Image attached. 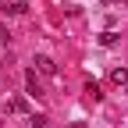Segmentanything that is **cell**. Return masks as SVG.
Wrapping results in <instances>:
<instances>
[{
  "instance_id": "cell-1",
  "label": "cell",
  "mask_w": 128,
  "mask_h": 128,
  "mask_svg": "<svg viewBox=\"0 0 128 128\" xmlns=\"http://www.w3.org/2000/svg\"><path fill=\"white\" fill-rule=\"evenodd\" d=\"M32 64H36V68H39L43 75H57V64H54L50 57H46V54H39V57H36V60H32Z\"/></svg>"
},
{
  "instance_id": "cell-2",
  "label": "cell",
  "mask_w": 128,
  "mask_h": 128,
  "mask_svg": "<svg viewBox=\"0 0 128 128\" xmlns=\"http://www.w3.org/2000/svg\"><path fill=\"white\" fill-rule=\"evenodd\" d=\"M25 86H28V96H43V86H39V78H36V71H25Z\"/></svg>"
},
{
  "instance_id": "cell-3",
  "label": "cell",
  "mask_w": 128,
  "mask_h": 128,
  "mask_svg": "<svg viewBox=\"0 0 128 128\" xmlns=\"http://www.w3.org/2000/svg\"><path fill=\"white\" fill-rule=\"evenodd\" d=\"M110 82L114 86H128V68H114L110 71Z\"/></svg>"
},
{
  "instance_id": "cell-4",
  "label": "cell",
  "mask_w": 128,
  "mask_h": 128,
  "mask_svg": "<svg viewBox=\"0 0 128 128\" xmlns=\"http://www.w3.org/2000/svg\"><path fill=\"white\" fill-rule=\"evenodd\" d=\"M11 110H14V114H25V110H28V103L22 100V96H14V100H11Z\"/></svg>"
},
{
  "instance_id": "cell-5",
  "label": "cell",
  "mask_w": 128,
  "mask_h": 128,
  "mask_svg": "<svg viewBox=\"0 0 128 128\" xmlns=\"http://www.w3.org/2000/svg\"><path fill=\"white\" fill-rule=\"evenodd\" d=\"M100 43H103V46H114V43H118V32H114V28H107L103 36H100Z\"/></svg>"
},
{
  "instance_id": "cell-6",
  "label": "cell",
  "mask_w": 128,
  "mask_h": 128,
  "mask_svg": "<svg viewBox=\"0 0 128 128\" xmlns=\"http://www.w3.org/2000/svg\"><path fill=\"white\" fill-rule=\"evenodd\" d=\"M28 124H32V128H46V118H43V114H32Z\"/></svg>"
},
{
  "instance_id": "cell-7",
  "label": "cell",
  "mask_w": 128,
  "mask_h": 128,
  "mask_svg": "<svg viewBox=\"0 0 128 128\" xmlns=\"http://www.w3.org/2000/svg\"><path fill=\"white\" fill-rule=\"evenodd\" d=\"M86 92L92 96V100H100V96H103V92H100V86H96V82H89V89H86Z\"/></svg>"
},
{
  "instance_id": "cell-8",
  "label": "cell",
  "mask_w": 128,
  "mask_h": 128,
  "mask_svg": "<svg viewBox=\"0 0 128 128\" xmlns=\"http://www.w3.org/2000/svg\"><path fill=\"white\" fill-rule=\"evenodd\" d=\"M4 11H7V14H22V11H25V4H7Z\"/></svg>"
},
{
  "instance_id": "cell-9",
  "label": "cell",
  "mask_w": 128,
  "mask_h": 128,
  "mask_svg": "<svg viewBox=\"0 0 128 128\" xmlns=\"http://www.w3.org/2000/svg\"><path fill=\"white\" fill-rule=\"evenodd\" d=\"M71 128H86V124H82V121H75V124H71Z\"/></svg>"
},
{
  "instance_id": "cell-10",
  "label": "cell",
  "mask_w": 128,
  "mask_h": 128,
  "mask_svg": "<svg viewBox=\"0 0 128 128\" xmlns=\"http://www.w3.org/2000/svg\"><path fill=\"white\" fill-rule=\"evenodd\" d=\"M0 68H4V64H0Z\"/></svg>"
}]
</instances>
